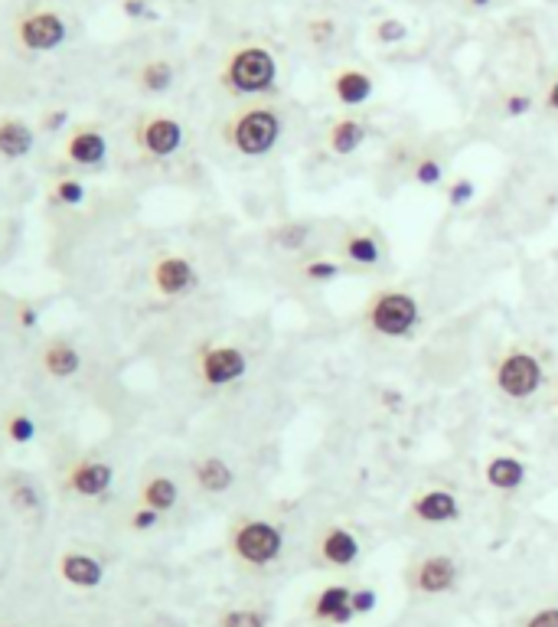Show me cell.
I'll list each match as a JSON object with an SVG mask.
<instances>
[{"instance_id": "10", "label": "cell", "mask_w": 558, "mask_h": 627, "mask_svg": "<svg viewBox=\"0 0 558 627\" xmlns=\"http://www.w3.org/2000/svg\"><path fill=\"white\" fill-rule=\"evenodd\" d=\"M151 281L157 294H164V298H183V294H190L196 288V268L190 258L183 255H160L154 268H151Z\"/></svg>"}, {"instance_id": "9", "label": "cell", "mask_w": 558, "mask_h": 627, "mask_svg": "<svg viewBox=\"0 0 558 627\" xmlns=\"http://www.w3.org/2000/svg\"><path fill=\"white\" fill-rule=\"evenodd\" d=\"M408 513L425 526H448L461 520V500L448 487H425L408 503Z\"/></svg>"}, {"instance_id": "5", "label": "cell", "mask_w": 558, "mask_h": 627, "mask_svg": "<svg viewBox=\"0 0 558 627\" xmlns=\"http://www.w3.org/2000/svg\"><path fill=\"white\" fill-rule=\"evenodd\" d=\"M405 585L408 592L418 598H441L451 595L457 585H461V562L451 552H425L408 562L405 572Z\"/></svg>"}, {"instance_id": "28", "label": "cell", "mask_w": 558, "mask_h": 627, "mask_svg": "<svg viewBox=\"0 0 558 627\" xmlns=\"http://www.w3.org/2000/svg\"><path fill=\"white\" fill-rule=\"evenodd\" d=\"M516 627H558V601L549 598V601H539V605H532L523 618H519Z\"/></svg>"}, {"instance_id": "24", "label": "cell", "mask_w": 558, "mask_h": 627, "mask_svg": "<svg viewBox=\"0 0 558 627\" xmlns=\"http://www.w3.org/2000/svg\"><path fill=\"white\" fill-rule=\"evenodd\" d=\"M333 92H337L343 105H363L372 95V79L363 69H343L337 82H333Z\"/></svg>"}, {"instance_id": "26", "label": "cell", "mask_w": 558, "mask_h": 627, "mask_svg": "<svg viewBox=\"0 0 558 627\" xmlns=\"http://www.w3.org/2000/svg\"><path fill=\"white\" fill-rule=\"evenodd\" d=\"M141 85L147 92H167L173 85V66L164 63V59H154L141 69Z\"/></svg>"}, {"instance_id": "13", "label": "cell", "mask_w": 558, "mask_h": 627, "mask_svg": "<svg viewBox=\"0 0 558 627\" xmlns=\"http://www.w3.org/2000/svg\"><path fill=\"white\" fill-rule=\"evenodd\" d=\"M138 141L151 157H173L183 147V125L177 118L157 115V118L144 121L141 125Z\"/></svg>"}, {"instance_id": "37", "label": "cell", "mask_w": 558, "mask_h": 627, "mask_svg": "<svg viewBox=\"0 0 558 627\" xmlns=\"http://www.w3.org/2000/svg\"><path fill=\"white\" fill-rule=\"evenodd\" d=\"M529 108H532V98H529V95H510V98L503 102V112L510 115V118H523V115L529 112Z\"/></svg>"}, {"instance_id": "23", "label": "cell", "mask_w": 558, "mask_h": 627, "mask_svg": "<svg viewBox=\"0 0 558 627\" xmlns=\"http://www.w3.org/2000/svg\"><path fill=\"white\" fill-rule=\"evenodd\" d=\"M343 255H346V262H353L359 268H372L382 262V245L372 232H350V236L343 239Z\"/></svg>"}, {"instance_id": "21", "label": "cell", "mask_w": 558, "mask_h": 627, "mask_svg": "<svg viewBox=\"0 0 558 627\" xmlns=\"http://www.w3.org/2000/svg\"><path fill=\"white\" fill-rule=\"evenodd\" d=\"M43 366L46 373L53 379H72L79 370H82V356L79 350L72 347V343H49L46 353H43Z\"/></svg>"}, {"instance_id": "39", "label": "cell", "mask_w": 558, "mask_h": 627, "mask_svg": "<svg viewBox=\"0 0 558 627\" xmlns=\"http://www.w3.org/2000/svg\"><path fill=\"white\" fill-rule=\"evenodd\" d=\"M310 30H314V33H310L314 40H330V36H333V23H330V20H324V23H310Z\"/></svg>"}, {"instance_id": "22", "label": "cell", "mask_w": 558, "mask_h": 627, "mask_svg": "<svg viewBox=\"0 0 558 627\" xmlns=\"http://www.w3.org/2000/svg\"><path fill=\"white\" fill-rule=\"evenodd\" d=\"M33 131L30 125H23V121H0V154L7 157V161H20V157H27L33 151Z\"/></svg>"}, {"instance_id": "42", "label": "cell", "mask_w": 558, "mask_h": 627, "mask_svg": "<svg viewBox=\"0 0 558 627\" xmlns=\"http://www.w3.org/2000/svg\"><path fill=\"white\" fill-rule=\"evenodd\" d=\"M549 108H552V112H558V82L549 89Z\"/></svg>"}, {"instance_id": "41", "label": "cell", "mask_w": 558, "mask_h": 627, "mask_svg": "<svg viewBox=\"0 0 558 627\" xmlns=\"http://www.w3.org/2000/svg\"><path fill=\"white\" fill-rule=\"evenodd\" d=\"M20 324L23 327H36V311H33V307H20Z\"/></svg>"}, {"instance_id": "18", "label": "cell", "mask_w": 558, "mask_h": 627, "mask_svg": "<svg viewBox=\"0 0 558 627\" xmlns=\"http://www.w3.org/2000/svg\"><path fill=\"white\" fill-rule=\"evenodd\" d=\"M66 154H69V161H72V164L95 167V164H102V161H105L108 141H105V134H98V131H92V128H85V131H76V134L69 138Z\"/></svg>"}, {"instance_id": "33", "label": "cell", "mask_w": 558, "mask_h": 627, "mask_svg": "<svg viewBox=\"0 0 558 627\" xmlns=\"http://www.w3.org/2000/svg\"><path fill=\"white\" fill-rule=\"evenodd\" d=\"M405 33H408V30H405V23H402V20H382L379 27H376V40L389 46V43L405 40Z\"/></svg>"}, {"instance_id": "17", "label": "cell", "mask_w": 558, "mask_h": 627, "mask_svg": "<svg viewBox=\"0 0 558 627\" xmlns=\"http://www.w3.org/2000/svg\"><path fill=\"white\" fill-rule=\"evenodd\" d=\"M193 481L203 494H226L235 484V471L222 458L209 454V458H200L193 464Z\"/></svg>"}, {"instance_id": "29", "label": "cell", "mask_w": 558, "mask_h": 627, "mask_svg": "<svg viewBox=\"0 0 558 627\" xmlns=\"http://www.w3.org/2000/svg\"><path fill=\"white\" fill-rule=\"evenodd\" d=\"M412 177H415V183H421V187H438L444 177V167H441V161H434V157H421L412 170Z\"/></svg>"}, {"instance_id": "27", "label": "cell", "mask_w": 558, "mask_h": 627, "mask_svg": "<svg viewBox=\"0 0 558 627\" xmlns=\"http://www.w3.org/2000/svg\"><path fill=\"white\" fill-rule=\"evenodd\" d=\"M304 281L310 285H330V281H337L343 275V265L340 262H330V258H314V262H307L301 268Z\"/></svg>"}, {"instance_id": "6", "label": "cell", "mask_w": 558, "mask_h": 627, "mask_svg": "<svg viewBox=\"0 0 558 627\" xmlns=\"http://www.w3.org/2000/svg\"><path fill=\"white\" fill-rule=\"evenodd\" d=\"M275 79H278V63L265 46L239 49L229 59L226 72H222V82L239 95H262L275 85Z\"/></svg>"}, {"instance_id": "8", "label": "cell", "mask_w": 558, "mask_h": 627, "mask_svg": "<svg viewBox=\"0 0 558 627\" xmlns=\"http://www.w3.org/2000/svg\"><path fill=\"white\" fill-rule=\"evenodd\" d=\"M248 373V356L232 347V343H219V347H206L200 353V379L206 386H232Z\"/></svg>"}, {"instance_id": "40", "label": "cell", "mask_w": 558, "mask_h": 627, "mask_svg": "<svg viewBox=\"0 0 558 627\" xmlns=\"http://www.w3.org/2000/svg\"><path fill=\"white\" fill-rule=\"evenodd\" d=\"M144 0H124V14H128V17H141L144 14Z\"/></svg>"}, {"instance_id": "25", "label": "cell", "mask_w": 558, "mask_h": 627, "mask_svg": "<svg viewBox=\"0 0 558 627\" xmlns=\"http://www.w3.org/2000/svg\"><path fill=\"white\" fill-rule=\"evenodd\" d=\"M141 500H144V507H151L157 513H170L173 507H177V500H180V487L170 481V477H151L144 487H141Z\"/></svg>"}, {"instance_id": "15", "label": "cell", "mask_w": 558, "mask_h": 627, "mask_svg": "<svg viewBox=\"0 0 558 627\" xmlns=\"http://www.w3.org/2000/svg\"><path fill=\"white\" fill-rule=\"evenodd\" d=\"M59 575L66 585L89 592V588H98L105 582V565L95 556H89V552H66V556L59 559Z\"/></svg>"}, {"instance_id": "30", "label": "cell", "mask_w": 558, "mask_h": 627, "mask_svg": "<svg viewBox=\"0 0 558 627\" xmlns=\"http://www.w3.org/2000/svg\"><path fill=\"white\" fill-rule=\"evenodd\" d=\"M7 438L14 441V445H30V441L36 438V425L30 415H14L7 422Z\"/></svg>"}, {"instance_id": "20", "label": "cell", "mask_w": 558, "mask_h": 627, "mask_svg": "<svg viewBox=\"0 0 558 627\" xmlns=\"http://www.w3.org/2000/svg\"><path fill=\"white\" fill-rule=\"evenodd\" d=\"M268 624H271V605H265V601H242V605H232L216 618V627H268Z\"/></svg>"}, {"instance_id": "16", "label": "cell", "mask_w": 558, "mask_h": 627, "mask_svg": "<svg viewBox=\"0 0 558 627\" xmlns=\"http://www.w3.org/2000/svg\"><path fill=\"white\" fill-rule=\"evenodd\" d=\"M115 481V467L105 461H79L69 471V490L79 497H102Z\"/></svg>"}, {"instance_id": "32", "label": "cell", "mask_w": 558, "mask_h": 627, "mask_svg": "<svg viewBox=\"0 0 558 627\" xmlns=\"http://www.w3.org/2000/svg\"><path fill=\"white\" fill-rule=\"evenodd\" d=\"M56 203L62 206H79L85 203V187L79 180H59L56 183Z\"/></svg>"}, {"instance_id": "44", "label": "cell", "mask_w": 558, "mask_h": 627, "mask_svg": "<svg viewBox=\"0 0 558 627\" xmlns=\"http://www.w3.org/2000/svg\"><path fill=\"white\" fill-rule=\"evenodd\" d=\"M555 405H558V386H555Z\"/></svg>"}, {"instance_id": "2", "label": "cell", "mask_w": 558, "mask_h": 627, "mask_svg": "<svg viewBox=\"0 0 558 627\" xmlns=\"http://www.w3.org/2000/svg\"><path fill=\"white\" fill-rule=\"evenodd\" d=\"M366 324L376 337L405 340L421 324V304L415 294H408L402 288H382L366 304Z\"/></svg>"}, {"instance_id": "43", "label": "cell", "mask_w": 558, "mask_h": 627, "mask_svg": "<svg viewBox=\"0 0 558 627\" xmlns=\"http://www.w3.org/2000/svg\"><path fill=\"white\" fill-rule=\"evenodd\" d=\"M474 4H477V7H487V4H490V0H474Z\"/></svg>"}, {"instance_id": "34", "label": "cell", "mask_w": 558, "mask_h": 627, "mask_svg": "<svg viewBox=\"0 0 558 627\" xmlns=\"http://www.w3.org/2000/svg\"><path fill=\"white\" fill-rule=\"evenodd\" d=\"M376 588H353V611H356V618L359 614H369L372 608H376Z\"/></svg>"}, {"instance_id": "35", "label": "cell", "mask_w": 558, "mask_h": 627, "mask_svg": "<svg viewBox=\"0 0 558 627\" xmlns=\"http://www.w3.org/2000/svg\"><path fill=\"white\" fill-rule=\"evenodd\" d=\"M160 523V513L157 510H151V507H141V510H134L131 513V526L138 533H147V530H154V526Z\"/></svg>"}, {"instance_id": "38", "label": "cell", "mask_w": 558, "mask_h": 627, "mask_svg": "<svg viewBox=\"0 0 558 627\" xmlns=\"http://www.w3.org/2000/svg\"><path fill=\"white\" fill-rule=\"evenodd\" d=\"M66 121H69V112H62V108H59V112L46 115V121H43V125H46V131H59L62 125H66Z\"/></svg>"}, {"instance_id": "36", "label": "cell", "mask_w": 558, "mask_h": 627, "mask_svg": "<svg viewBox=\"0 0 558 627\" xmlns=\"http://www.w3.org/2000/svg\"><path fill=\"white\" fill-rule=\"evenodd\" d=\"M14 507H20V510H36V507H40V494H36V487H30V484L14 487Z\"/></svg>"}, {"instance_id": "12", "label": "cell", "mask_w": 558, "mask_h": 627, "mask_svg": "<svg viewBox=\"0 0 558 627\" xmlns=\"http://www.w3.org/2000/svg\"><path fill=\"white\" fill-rule=\"evenodd\" d=\"M66 23H62V17L49 14V10H43V14H30L27 20L20 23V43L33 49V53H49V49H56L66 43Z\"/></svg>"}, {"instance_id": "31", "label": "cell", "mask_w": 558, "mask_h": 627, "mask_svg": "<svg viewBox=\"0 0 558 627\" xmlns=\"http://www.w3.org/2000/svg\"><path fill=\"white\" fill-rule=\"evenodd\" d=\"M477 196V183L470 180V177H457V180H451V187H448V203L451 206H467L470 200H474Z\"/></svg>"}, {"instance_id": "3", "label": "cell", "mask_w": 558, "mask_h": 627, "mask_svg": "<svg viewBox=\"0 0 558 627\" xmlns=\"http://www.w3.org/2000/svg\"><path fill=\"white\" fill-rule=\"evenodd\" d=\"M281 128L284 125L275 108L255 105L229 121L226 138L232 144V151H239L242 157H265L275 151V144L281 141Z\"/></svg>"}, {"instance_id": "1", "label": "cell", "mask_w": 558, "mask_h": 627, "mask_svg": "<svg viewBox=\"0 0 558 627\" xmlns=\"http://www.w3.org/2000/svg\"><path fill=\"white\" fill-rule=\"evenodd\" d=\"M229 552L242 569L265 572L284 556V530L268 516H239L229 530Z\"/></svg>"}, {"instance_id": "7", "label": "cell", "mask_w": 558, "mask_h": 627, "mask_svg": "<svg viewBox=\"0 0 558 627\" xmlns=\"http://www.w3.org/2000/svg\"><path fill=\"white\" fill-rule=\"evenodd\" d=\"M363 556V546H359V536L353 530H346L340 523H330L317 533L314 539V562L327 572H346L353 569Z\"/></svg>"}, {"instance_id": "19", "label": "cell", "mask_w": 558, "mask_h": 627, "mask_svg": "<svg viewBox=\"0 0 558 627\" xmlns=\"http://www.w3.org/2000/svg\"><path fill=\"white\" fill-rule=\"evenodd\" d=\"M363 141H366V125L359 118H340V121H333V128L327 131V147H330V154H337V157L356 154L359 147H363Z\"/></svg>"}, {"instance_id": "14", "label": "cell", "mask_w": 558, "mask_h": 627, "mask_svg": "<svg viewBox=\"0 0 558 627\" xmlns=\"http://www.w3.org/2000/svg\"><path fill=\"white\" fill-rule=\"evenodd\" d=\"M526 477H529V467L523 458H516V454H493V458L483 464V481H487V487L500 490V494H516V490L526 484Z\"/></svg>"}, {"instance_id": "4", "label": "cell", "mask_w": 558, "mask_h": 627, "mask_svg": "<svg viewBox=\"0 0 558 627\" xmlns=\"http://www.w3.org/2000/svg\"><path fill=\"white\" fill-rule=\"evenodd\" d=\"M493 383H496V389H500V396L513 399V402H523V399H532L542 389L545 366L532 350L513 347V350H506L500 356V363H496Z\"/></svg>"}, {"instance_id": "11", "label": "cell", "mask_w": 558, "mask_h": 627, "mask_svg": "<svg viewBox=\"0 0 558 627\" xmlns=\"http://www.w3.org/2000/svg\"><path fill=\"white\" fill-rule=\"evenodd\" d=\"M310 618H314L317 624H350L356 618L353 611V585L346 582H330L324 585L320 592H314V598H310Z\"/></svg>"}]
</instances>
